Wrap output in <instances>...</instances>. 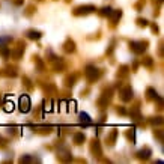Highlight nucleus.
<instances>
[{"label":"nucleus","instance_id":"f257e3e1","mask_svg":"<svg viewBox=\"0 0 164 164\" xmlns=\"http://www.w3.org/2000/svg\"><path fill=\"white\" fill-rule=\"evenodd\" d=\"M81 119H83V121H86V122H89V116H87V114H81Z\"/></svg>","mask_w":164,"mask_h":164}]
</instances>
